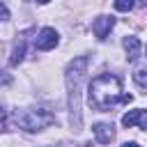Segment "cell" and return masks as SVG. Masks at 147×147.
I'll list each match as a JSON object with an SVG mask.
<instances>
[{
  "instance_id": "7a4b0ae2",
  "label": "cell",
  "mask_w": 147,
  "mask_h": 147,
  "mask_svg": "<svg viewBox=\"0 0 147 147\" xmlns=\"http://www.w3.org/2000/svg\"><path fill=\"white\" fill-rule=\"evenodd\" d=\"M87 57L80 55L67 67V90H69V110H71V126L74 131H80V83L85 78Z\"/></svg>"
},
{
  "instance_id": "9a60e30c",
  "label": "cell",
  "mask_w": 147,
  "mask_h": 147,
  "mask_svg": "<svg viewBox=\"0 0 147 147\" xmlns=\"http://www.w3.org/2000/svg\"><path fill=\"white\" fill-rule=\"evenodd\" d=\"M37 2H41V5H46V2H51V0H37Z\"/></svg>"
},
{
  "instance_id": "5bb4252c",
  "label": "cell",
  "mask_w": 147,
  "mask_h": 147,
  "mask_svg": "<svg viewBox=\"0 0 147 147\" xmlns=\"http://www.w3.org/2000/svg\"><path fill=\"white\" fill-rule=\"evenodd\" d=\"M122 147H140V145H138V142H124Z\"/></svg>"
},
{
  "instance_id": "7c38bea8",
  "label": "cell",
  "mask_w": 147,
  "mask_h": 147,
  "mask_svg": "<svg viewBox=\"0 0 147 147\" xmlns=\"http://www.w3.org/2000/svg\"><path fill=\"white\" fill-rule=\"evenodd\" d=\"M9 18V9H7V5L0 0V21H7Z\"/></svg>"
},
{
  "instance_id": "5b68a950",
  "label": "cell",
  "mask_w": 147,
  "mask_h": 147,
  "mask_svg": "<svg viewBox=\"0 0 147 147\" xmlns=\"http://www.w3.org/2000/svg\"><path fill=\"white\" fill-rule=\"evenodd\" d=\"M122 124H124L126 129H131V126L147 129V110H142V108H136V110H129V113H124V115H122Z\"/></svg>"
},
{
  "instance_id": "52a82bcc",
  "label": "cell",
  "mask_w": 147,
  "mask_h": 147,
  "mask_svg": "<svg viewBox=\"0 0 147 147\" xmlns=\"http://www.w3.org/2000/svg\"><path fill=\"white\" fill-rule=\"evenodd\" d=\"M94 136H96V140L101 142V145H110L113 140H115V126L113 124H106V122H99V124H94Z\"/></svg>"
},
{
  "instance_id": "6da1fadb",
  "label": "cell",
  "mask_w": 147,
  "mask_h": 147,
  "mask_svg": "<svg viewBox=\"0 0 147 147\" xmlns=\"http://www.w3.org/2000/svg\"><path fill=\"white\" fill-rule=\"evenodd\" d=\"M133 96L122 92V80L115 74H101L90 83V103L92 108L106 113L117 103H129Z\"/></svg>"
},
{
  "instance_id": "30bf717a",
  "label": "cell",
  "mask_w": 147,
  "mask_h": 147,
  "mask_svg": "<svg viewBox=\"0 0 147 147\" xmlns=\"http://www.w3.org/2000/svg\"><path fill=\"white\" fill-rule=\"evenodd\" d=\"M133 80H136L140 87H147V71H145V69H136V71H133Z\"/></svg>"
},
{
  "instance_id": "9c48e42d",
  "label": "cell",
  "mask_w": 147,
  "mask_h": 147,
  "mask_svg": "<svg viewBox=\"0 0 147 147\" xmlns=\"http://www.w3.org/2000/svg\"><path fill=\"white\" fill-rule=\"evenodd\" d=\"M23 55H25V44L21 41V44H16V46H14V53H11L9 62H11V64H18V62L23 60Z\"/></svg>"
},
{
  "instance_id": "4fadbf2b",
  "label": "cell",
  "mask_w": 147,
  "mask_h": 147,
  "mask_svg": "<svg viewBox=\"0 0 147 147\" xmlns=\"http://www.w3.org/2000/svg\"><path fill=\"white\" fill-rule=\"evenodd\" d=\"M2 124H5V110H2V106H0V129H2Z\"/></svg>"
},
{
  "instance_id": "277c9868",
  "label": "cell",
  "mask_w": 147,
  "mask_h": 147,
  "mask_svg": "<svg viewBox=\"0 0 147 147\" xmlns=\"http://www.w3.org/2000/svg\"><path fill=\"white\" fill-rule=\"evenodd\" d=\"M34 44H37L39 51H51V48H55V46H57V32H55V28H41Z\"/></svg>"
},
{
  "instance_id": "2e32d148",
  "label": "cell",
  "mask_w": 147,
  "mask_h": 147,
  "mask_svg": "<svg viewBox=\"0 0 147 147\" xmlns=\"http://www.w3.org/2000/svg\"><path fill=\"white\" fill-rule=\"evenodd\" d=\"M145 51H147V48H145Z\"/></svg>"
},
{
  "instance_id": "8992f818",
  "label": "cell",
  "mask_w": 147,
  "mask_h": 147,
  "mask_svg": "<svg viewBox=\"0 0 147 147\" xmlns=\"http://www.w3.org/2000/svg\"><path fill=\"white\" fill-rule=\"evenodd\" d=\"M113 25H115V18H113V16H99V18H94V23H92V32H94L99 39H106L108 32L113 30Z\"/></svg>"
},
{
  "instance_id": "3957f363",
  "label": "cell",
  "mask_w": 147,
  "mask_h": 147,
  "mask_svg": "<svg viewBox=\"0 0 147 147\" xmlns=\"http://www.w3.org/2000/svg\"><path fill=\"white\" fill-rule=\"evenodd\" d=\"M16 122L25 129V131H41L46 126H51L55 122V117L46 110V108H32V110H25L21 115H16Z\"/></svg>"
},
{
  "instance_id": "ba28073f",
  "label": "cell",
  "mask_w": 147,
  "mask_h": 147,
  "mask_svg": "<svg viewBox=\"0 0 147 147\" xmlns=\"http://www.w3.org/2000/svg\"><path fill=\"white\" fill-rule=\"evenodd\" d=\"M124 51H126L129 62H133L140 55V41H138V37H124Z\"/></svg>"
},
{
  "instance_id": "8fae6325",
  "label": "cell",
  "mask_w": 147,
  "mask_h": 147,
  "mask_svg": "<svg viewBox=\"0 0 147 147\" xmlns=\"http://www.w3.org/2000/svg\"><path fill=\"white\" fill-rule=\"evenodd\" d=\"M115 9L117 11H131L133 9V0H115Z\"/></svg>"
}]
</instances>
